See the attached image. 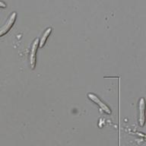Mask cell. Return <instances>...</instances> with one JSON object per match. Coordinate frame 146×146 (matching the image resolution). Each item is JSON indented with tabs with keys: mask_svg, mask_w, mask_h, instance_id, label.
Listing matches in <instances>:
<instances>
[{
	"mask_svg": "<svg viewBox=\"0 0 146 146\" xmlns=\"http://www.w3.org/2000/svg\"><path fill=\"white\" fill-rule=\"evenodd\" d=\"M16 18H17V13L16 12H13L11 15L9 16V19L7 20L6 23L0 28V36H3L4 34L9 32V31L11 29V27H12L15 22Z\"/></svg>",
	"mask_w": 146,
	"mask_h": 146,
	"instance_id": "obj_1",
	"label": "cell"
},
{
	"mask_svg": "<svg viewBox=\"0 0 146 146\" xmlns=\"http://www.w3.org/2000/svg\"><path fill=\"white\" fill-rule=\"evenodd\" d=\"M39 46V39L36 38L32 43L31 49V52H30V64L32 69L35 68L36 66V55L37 48Z\"/></svg>",
	"mask_w": 146,
	"mask_h": 146,
	"instance_id": "obj_2",
	"label": "cell"
},
{
	"mask_svg": "<svg viewBox=\"0 0 146 146\" xmlns=\"http://www.w3.org/2000/svg\"><path fill=\"white\" fill-rule=\"evenodd\" d=\"M88 98L91 100H92L93 102L95 103L96 104H98V106L101 108V110H103V111H104L107 114L111 113V110H110V109L109 107H107L104 103L102 102V101L99 99V98H98V96L95 95L94 94L88 93Z\"/></svg>",
	"mask_w": 146,
	"mask_h": 146,
	"instance_id": "obj_3",
	"label": "cell"
},
{
	"mask_svg": "<svg viewBox=\"0 0 146 146\" xmlns=\"http://www.w3.org/2000/svg\"><path fill=\"white\" fill-rule=\"evenodd\" d=\"M145 99L143 98H141L139 101V124L140 126H143L145 125Z\"/></svg>",
	"mask_w": 146,
	"mask_h": 146,
	"instance_id": "obj_4",
	"label": "cell"
},
{
	"mask_svg": "<svg viewBox=\"0 0 146 146\" xmlns=\"http://www.w3.org/2000/svg\"><path fill=\"white\" fill-rule=\"evenodd\" d=\"M51 32H52V28L51 27H49L46 30L45 32L43 33V36L41 37V39L39 40V46L40 48H42L43 46L45 45V43L46 40H47L48 36H50V34H51Z\"/></svg>",
	"mask_w": 146,
	"mask_h": 146,
	"instance_id": "obj_5",
	"label": "cell"
},
{
	"mask_svg": "<svg viewBox=\"0 0 146 146\" xmlns=\"http://www.w3.org/2000/svg\"><path fill=\"white\" fill-rule=\"evenodd\" d=\"M0 7L1 8H6V4L5 2H2L1 0H0Z\"/></svg>",
	"mask_w": 146,
	"mask_h": 146,
	"instance_id": "obj_6",
	"label": "cell"
}]
</instances>
